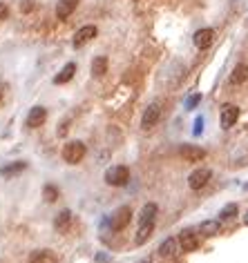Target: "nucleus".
Listing matches in <instances>:
<instances>
[{
    "mask_svg": "<svg viewBox=\"0 0 248 263\" xmlns=\"http://www.w3.org/2000/svg\"><path fill=\"white\" fill-rule=\"evenodd\" d=\"M0 101H3V90H0Z\"/></svg>",
    "mask_w": 248,
    "mask_h": 263,
    "instance_id": "30",
    "label": "nucleus"
},
{
    "mask_svg": "<svg viewBox=\"0 0 248 263\" xmlns=\"http://www.w3.org/2000/svg\"><path fill=\"white\" fill-rule=\"evenodd\" d=\"M179 252H181V245H179V239H174V236H168V239L161 241V245H159V254H161L163 259H174Z\"/></svg>",
    "mask_w": 248,
    "mask_h": 263,
    "instance_id": "6",
    "label": "nucleus"
},
{
    "mask_svg": "<svg viewBox=\"0 0 248 263\" xmlns=\"http://www.w3.org/2000/svg\"><path fill=\"white\" fill-rule=\"evenodd\" d=\"M152 232H154V221H146V223H139L137 236H134V243H137V245L148 243V239L152 236Z\"/></svg>",
    "mask_w": 248,
    "mask_h": 263,
    "instance_id": "14",
    "label": "nucleus"
},
{
    "mask_svg": "<svg viewBox=\"0 0 248 263\" xmlns=\"http://www.w3.org/2000/svg\"><path fill=\"white\" fill-rule=\"evenodd\" d=\"M237 118H239V107L232 105V103H226V105H221L219 121H221V127H224V130H230V127L237 123Z\"/></svg>",
    "mask_w": 248,
    "mask_h": 263,
    "instance_id": "4",
    "label": "nucleus"
},
{
    "mask_svg": "<svg viewBox=\"0 0 248 263\" xmlns=\"http://www.w3.org/2000/svg\"><path fill=\"white\" fill-rule=\"evenodd\" d=\"M248 78V65L246 63H239L232 69V74H230V82L232 85H241V82H246Z\"/></svg>",
    "mask_w": 248,
    "mask_h": 263,
    "instance_id": "20",
    "label": "nucleus"
},
{
    "mask_svg": "<svg viewBox=\"0 0 248 263\" xmlns=\"http://www.w3.org/2000/svg\"><path fill=\"white\" fill-rule=\"evenodd\" d=\"M85 154H87V147L83 141H70L63 145V161L70 165L81 163L83 158H85Z\"/></svg>",
    "mask_w": 248,
    "mask_h": 263,
    "instance_id": "2",
    "label": "nucleus"
},
{
    "mask_svg": "<svg viewBox=\"0 0 248 263\" xmlns=\"http://www.w3.org/2000/svg\"><path fill=\"white\" fill-rule=\"evenodd\" d=\"M105 183L112 188H123L130 183V169L126 165H112L105 169Z\"/></svg>",
    "mask_w": 248,
    "mask_h": 263,
    "instance_id": "1",
    "label": "nucleus"
},
{
    "mask_svg": "<svg viewBox=\"0 0 248 263\" xmlns=\"http://www.w3.org/2000/svg\"><path fill=\"white\" fill-rule=\"evenodd\" d=\"M76 7H79V0H58V5H56V18L58 20L70 18Z\"/></svg>",
    "mask_w": 248,
    "mask_h": 263,
    "instance_id": "13",
    "label": "nucleus"
},
{
    "mask_svg": "<svg viewBox=\"0 0 248 263\" xmlns=\"http://www.w3.org/2000/svg\"><path fill=\"white\" fill-rule=\"evenodd\" d=\"M96 34H99V29H96L94 25H85V27H81L79 32L74 34V47H83V45L90 43Z\"/></svg>",
    "mask_w": 248,
    "mask_h": 263,
    "instance_id": "10",
    "label": "nucleus"
},
{
    "mask_svg": "<svg viewBox=\"0 0 248 263\" xmlns=\"http://www.w3.org/2000/svg\"><path fill=\"white\" fill-rule=\"evenodd\" d=\"M237 212H239V205H237V203H228V205H224V208H221L219 219H232Z\"/></svg>",
    "mask_w": 248,
    "mask_h": 263,
    "instance_id": "23",
    "label": "nucleus"
},
{
    "mask_svg": "<svg viewBox=\"0 0 248 263\" xmlns=\"http://www.w3.org/2000/svg\"><path fill=\"white\" fill-rule=\"evenodd\" d=\"M195 136H199L201 132H204V118H197V121H195Z\"/></svg>",
    "mask_w": 248,
    "mask_h": 263,
    "instance_id": "27",
    "label": "nucleus"
},
{
    "mask_svg": "<svg viewBox=\"0 0 248 263\" xmlns=\"http://www.w3.org/2000/svg\"><path fill=\"white\" fill-rule=\"evenodd\" d=\"M159 116H161V110H159V105H150L146 112H143V118H141V125L150 130V127H154L159 123Z\"/></svg>",
    "mask_w": 248,
    "mask_h": 263,
    "instance_id": "15",
    "label": "nucleus"
},
{
    "mask_svg": "<svg viewBox=\"0 0 248 263\" xmlns=\"http://www.w3.org/2000/svg\"><path fill=\"white\" fill-rule=\"evenodd\" d=\"M107 71V58L105 56H96L94 60H92V74L96 76V78H101V76H105Z\"/></svg>",
    "mask_w": 248,
    "mask_h": 263,
    "instance_id": "21",
    "label": "nucleus"
},
{
    "mask_svg": "<svg viewBox=\"0 0 248 263\" xmlns=\"http://www.w3.org/2000/svg\"><path fill=\"white\" fill-rule=\"evenodd\" d=\"M201 103V94H193L185 103V110H197V105Z\"/></svg>",
    "mask_w": 248,
    "mask_h": 263,
    "instance_id": "25",
    "label": "nucleus"
},
{
    "mask_svg": "<svg viewBox=\"0 0 248 263\" xmlns=\"http://www.w3.org/2000/svg\"><path fill=\"white\" fill-rule=\"evenodd\" d=\"M179 245H181L183 252H195L199 247V234L193 230H183L179 234Z\"/></svg>",
    "mask_w": 248,
    "mask_h": 263,
    "instance_id": "7",
    "label": "nucleus"
},
{
    "mask_svg": "<svg viewBox=\"0 0 248 263\" xmlns=\"http://www.w3.org/2000/svg\"><path fill=\"white\" fill-rule=\"evenodd\" d=\"M199 232H201V236H215L221 232V223L217 219H208L199 225Z\"/></svg>",
    "mask_w": 248,
    "mask_h": 263,
    "instance_id": "17",
    "label": "nucleus"
},
{
    "mask_svg": "<svg viewBox=\"0 0 248 263\" xmlns=\"http://www.w3.org/2000/svg\"><path fill=\"white\" fill-rule=\"evenodd\" d=\"M193 40H195V45H197L199 49H208L210 45L215 43V32L210 27H204V29H199V32L193 36Z\"/></svg>",
    "mask_w": 248,
    "mask_h": 263,
    "instance_id": "11",
    "label": "nucleus"
},
{
    "mask_svg": "<svg viewBox=\"0 0 248 263\" xmlns=\"http://www.w3.org/2000/svg\"><path fill=\"white\" fill-rule=\"evenodd\" d=\"M25 167H27V163H25V161L9 163V165H5V167H0V177H5V179H12V177H16V174H20V172H23Z\"/></svg>",
    "mask_w": 248,
    "mask_h": 263,
    "instance_id": "18",
    "label": "nucleus"
},
{
    "mask_svg": "<svg viewBox=\"0 0 248 263\" xmlns=\"http://www.w3.org/2000/svg\"><path fill=\"white\" fill-rule=\"evenodd\" d=\"M29 263H58V254L51 250H36L32 252V256H29Z\"/></svg>",
    "mask_w": 248,
    "mask_h": 263,
    "instance_id": "16",
    "label": "nucleus"
},
{
    "mask_svg": "<svg viewBox=\"0 0 248 263\" xmlns=\"http://www.w3.org/2000/svg\"><path fill=\"white\" fill-rule=\"evenodd\" d=\"M34 7H36L34 0H23V3H20V12H23V14H32Z\"/></svg>",
    "mask_w": 248,
    "mask_h": 263,
    "instance_id": "26",
    "label": "nucleus"
},
{
    "mask_svg": "<svg viewBox=\"0 0 248 263\" xmlns=\"http://www.w3.org/2000/svg\"><path fill=\"white\" fill-rule=\"evenodd\" d=\"M43 197H45V201H47V203H54V201L58 199V188H54V185H45Z\"/></svg>",
    "mask_w": 248,
    "mask_h": 263,
    "instance_id": "24",
    "label": "nucleus"
},
{
    "mask_svg": "<svg viewBox=\"0 0 248 263\" xmlns=\"http://www.w3.org/2000/svg\"><path fill=\"white\" fill-rule=\"evenodd\" d=\"M74 74H76V63H67L63 69H60V74L54 78V82L56 85H65V82H70L74 78Z\"/></svg>",
    "mask_w": 248,
    "mask_h": 263,
    "instance_id": "19",
    "label": "nucleus"
},
{
    "mask_svg": "<svg viewBox=\"0 0 248 263\" xmlns=\"http://www.w3.org/2000/svg\"><path fill=\"white\" fill-rule=\"evenodd\" d=\"M7 16H9V7L5 3H0V20H5Z\"/></svg>",
    "mask_w": 248,
    "mask_h": 263,
    "instance_id": "28",
    "label": "nucleus"
},
{
    "mask_svg": "<svg viewBox=\"0 0 248 263\" xmlns=\"http://www.w3.org/2000/svg\"><path fill=\"white\" fill-rule=\"evenodd\" d=\"M210 169L208 167H201V169H195L193 174H190V179H188V188L190 190H195V192H199L201 188H206L208 185V181H210Z\"/></svg>",
    "mask_w": 248,
    "mask_h": 263,
    "instance_id": "5",
    "label": "nucleus"
},
{
    "mask_svg": "<svg viewBox=\"0 0 248 263\" xmlns=\"http://www.w3.org/2000/svg\"><path fill=\"white\" fill-rule=\"evenodd\" d=\"M246 190H248V183H246Z\"/></svg>",
    "mask_w": 248,
    "mask_h": 263,
    "instance_id": "31",
    "label": "nucleus"
},
{
    "mask_svg": "<svg viewBox=\"0 0 248 263\" xmlns=\"http://www.w3.org/2000/svg\"><path fill=\"white\" fill-rule=\"evenodd\" d=\"M45 121H47V110H45L43 105H34L27 114V127L36 130V127H40Z\"/></svg>",
    "mask_w": 248,
    "mask_h": 263,
    "instance_id": "8",
    "label": "nucleus"
},
{
    "mask_svg": "<svg viewBox=\"0 0 248 263\" xmlns=\"http://www.w3.org/2000/svg\"><path fill=\"white\" fill-rule=\"evenodd\" d=\"M143 263H150V261H143Z\"/></svg>",
    "mask_w": 248,
    "mask_h": 263,
    "instance_id": "32",
    "label": "nucleus"
},
{
    "mask_svg": "<svg viewBox=\"0 0 248 263\" xmlns=\"http://www.w3.org/2000/svg\"><path fill=\"white\" fill-rule=\"evenodd\" d=\"M244 223H246V225H248V212H246V214H244Z\"/></svg>",
    "mask_w": 248,
    "mask_h": 263,
    "instance_id": "29",
    "label": "nucleus"
},
{
    "mask_svg": "<svg viewBox=\"0 0 248 263\" xmlns=\"http://www.w3.org/2000/svg\"><path fill=\"white\" fill-rule=\"evenodd\" d=\"M181 158L185 163H197V161H204L206 158V149L204 147H197V145H183L179 149Z\"/></svg>",
    "mask_w": 248,
    "mask_h": 263,
    "instance_id": "9",
    "label": "nucleus"
},
{
    "mask_svg": "<svg viewBox=\"0 0 248 263\" xmlns=\"http://www.w3.org/2000/svg\"><path fill=\"white\" fill-rule=\"evenodd\" d=\"M130 221H132V208H130V205H121V208L112 214L110 228L114 230V232H118V230L128 228V225H130Z\"/></svg>",
    "mask_w": 248,
    "mask_h": 263,
    "instance_id": "3",
    "label": "nucleus"
},
{
    "mask_svg": "<svg viewBox=\"0 0 248 263\" xmlns=\"http://www.w3.org/2000/svg\"><path fill=\"white\" fill-rule=\"evenodd\" d=\"M157 219V205L154 203H146L139 214V223H146V221H154Z\"/></svg>",
    "mask_w": 248,
    "mask_h": 263,
    "instance_id": "22",
    "label": "nucleus"
},
{
    "mask_svg": "<svg viewBox=\"0 0 248 263\" xmlns=\"http://www.w3.org/2000/svg\"><path fill=\"white\" fill-rule=\"evenodd\" d=\"M72 221H74V216H72L70 210H60L54 219V230L60 232V234H65V232L72 228Z\"/></svg>",
    "mask_w": 248,
    "mask_h": 263,
    "instance_id": "12",
    "label": "nucleus"
}]
</instances>
